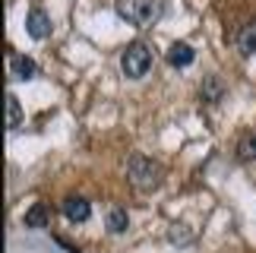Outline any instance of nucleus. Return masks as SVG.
I'll use <instances>...</instances> for the list:
<instances>
[{"instance_id":"6e6552de","label":"nucleus","mask_w":256,"mask_h":253,"mask_svg":"<svg viewBox=\"0 0 256 253\" xmlns=\"http://www.w3.org/2000/svg\"><path fill=\"white\" fill-rule=\"evenodd\" d=\"M238 51H240L244 57H253V54H256V22L244 26L240 32H238Z\"/></svg>"},{"instance_id":"f257e3e1","label":"nucleus","mask_w":256,"mask_h":253,"mask_svg":"<svg viewBox=\"0 0 256 253\" xmlns=\"http://www.w3.org/2000/svg\"><path fill=\"white\" fill-rule=\"evenodd\" d=\"M126 178H130V184L136 190H155L164 178L162 164L149 158V155H133L130 162H126Z\"/></svg>"},{"instance_id":"f8f14e48","label":"nucleus","mask_w":256,"mask_h":253,"mask_svg":"<svg viewBox=\"0 0 256 253\" xmlns=\"http://www.w3.org/2000/svg\"><path fill=\"white\" fill-rule=\"evenodd\" d=\"M224 95V82L218 80V76H206V82H202V98L206 102H218Z\"/></svg>"},{"instance_id":"9b49d317","label":"nucleus","mask_w":256,"mask_h":253,"mask_svg":"<svg viewBox=\"0 0 256 253\" xmlns=\"http://www.w3.org/2000/svg\"><path fill=\"white\" fill-rule=\"evenodd\" d=\"M19 124H22V104H19V98L10 92L6 95V126H10V130H16Z\"/></svg>"},{"instance_id":"423d86ee","label":"nucleus","mask_w":256,"mask_h":253,"mask_svg":"<svg viewBox=\"0 0 256 253\" xmlns=\"http://www.w3.org/2000/svg\"><path fill=\"white\" fill-rule=\"evenodd\" d=\"M196 60V51H193V44H186V42H174L171 44V51H168V64L177 66V70H186Z\"/></svg>"},{"instance_id":"f03ea898","label":"nucleus","mask_w":256,"mask_h":253,"mask_svg":"<svg viewBox=\"0 0 256 253\" xmlns=\"http://www.w3.org/2000/svg\"><path fill=\"white\" fill-rule=\"evenodd\" d=\"M114 10L130 26H149L162 16V0H114Z\"/></svg>"},{"instance_id":"0eeeda50","label":"nucleus","mask_w":256,"mask_h":253,"mask_svg":"<svg viewBox=\"0 0 256 253\" xmlns=\"http://www.w3.org/2000/svg\"><path fill=\"white\" fill-rule=\"evenodd\" d=\"M10 73H13V80H32V76L38 73V64L32 60V57H26V54H13L10 57Z\"/></svg>"},{"instance_id":"7ed1b4c3","label":"nucleus","mask_w":256,"mask_h":253,"mask_svg":"<svg viewBox=\"0 0 256 253\" xmlns=\"http://www.w3.org/2000/svg\"><path fill=\"white\" fill-rule=\"evenodd\" d=\"M120 70H124V76H130V80H140V76L149 73L152 70V51H149V44L136 42V44L126 48L124 57H120Z\"/></svg>"},{"instance_id":"1a4fd4ad","label":"nucleus","mask_w":256,"mask_h":253,"mask_svg":"<svg viewBox=\"0 0 256 253\" xmlns=\"http://www.w3.org/2000/svg\"><path fill=\"white\" fill-rule=\"evenodd\" d=\"M48 218H51V212L44 202H32L26 212V228H48Z\"/></svg>"},{"instance_id":"ddd939ff","label":"nucleus","mask_w":256,"mask_h":253,"mask_svg":"<svg viewBox=\"0 0 256 253\" xmlns=\"http://www.w3.org/2000/svg\"><path fill=\"white\" fill-rule=\"evenodd\" d=\"M238 155H240L244 162H256V130H250V133L238 142Z\"/></svg>"},{"instance_id":"9d476101","label":"nucleus","mask_w":256,"mask_h":253,"mask_svg":"<svg viewBox=\"0 0 256 253\" xmlns=\"http://www.w3.org/2000/svg\"><path fill=\"white\" fill-rule=\"evenodd\" d=\"M108 231H111V234H124L126 228H130V216H126V209H120V206H114L111 212H108Z\"/></svg>"},{"instance_id":"39448f33","label":"nucleus","mask_w":256,"mask_h":253,"mask_svg":"<svg viewBox=\"0 0 256 253\" xmlns=\"http://www.w3.org/2000/svg\"><path fill=\"white\" fill-rule=\"evenodd\" d=\"M64 216L70 218L73 225H82V222H88V216H92V202L86 196H66L64 200Z\"/></svg>"},{"instance_id":"20e7f679","label":"nucleus","mask_w":256,"mask_h":253,"mask_svg":"<svg viewBox=\"0 0 256 253\" xmlns=\"http://www.w3.org/2000/svg\"><path fill=\"white\" fill-rule=\"evenodd\" d=\"M26 32H28V38H35V42H48V38H51V32H54L51 16H48L42 6L28 10V16H26Z\"/></svg>"}]
</instances>
